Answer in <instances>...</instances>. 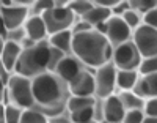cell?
<instances>
[{"mask_svg": "<svg viewBox=\"0 0 157 123\" xmlns=\"http://www.w3.org/2000/svg\"><path fill=\"white\" fill-rule=\"evenodd\" d=\"M113 51L115 49L112 47L109 38L96 32L94 29L82 33H74L72 52L75 59H78L88 66H104L113 59Z\"/></svg>", "mask_w": 157, "mask_h": 123, "instance_id": "1", "label": "cell"}, {"mask_svg": "<svg viewBox=\"0 0 157 123\" xmlns=\"http://www.w3.org/2000/svg\"><path fill=\"white\" fill-rule=\"evenodd\" d=\"M33 82V95L35 101L46 111L57 114L63 109V104L66 101V87L64 82L52 73H43L32 79Z\"/></svg>", "mask_w": 157, "mask_h": 123, "instance_id": "2", "label": "cell"}, {"mask_svg": "<svg viewBox=\"0 0 157 123\" xmlns=\"http://www.w3.org/2000/svg\"><path fill=\"white\" fill-rule=\"evenodd\" d=\"M50 59H52V47L49 44L38 43L33 47L24 49L22 55L16 65V74L33 79L46 73V70H49Z\"/></svg>", "mask_w": 157, "mask_h": 123, "instance_id": "3", "label": "cell"}, {"mask_svg": "<svg viewBox=\"0 0 157 123\" xmlns=\"http://www.w3.org/2000/svg\"><path fill=\"white\" fill-rule=\"evenodd\" d=\"M6 90L10 93L13 104H16L21 109L24 107L27 111V109H30L36 103L35 95H33V82L32 79L25 77V76H21V74L11 76Z\"/></svg>", "mask_w": 157, "mask_h": 123, "instance_id": "4", "label": "cell"}, {"mask_svg": "<svg viewBox=\"0 0 157 123\" xmlns=\"http://www.w3.org/2000/svg\"><path fill=\"white\" fill-rule=\"evenodd\" d=\"M113 63L118 70H127V71H138L141 65V54L138 52L134 41H127L124 44L116 46L113 51Z\"/></svg>", "mask_w": 157, "mask_h": 123, "instance_id": "5", "label": "cell"}, {"mask_svg": "<svg viewBox=\"0 0 157 123\" xmlns=\"http://www.w3.org/2000/svg\"><path fill=\"white\" fill-rule=\"evenodd\" d=\"M43 19L47 25V32L50 35H55L58 32H63V30H69V27L74 24V19H75V14L66 6H55L46 13H43Z\"/></svg>", "mask_w": 157, "mask_h": 123, "instance_id": "6", "label": "cell"}, {"mask_svg": "<svg viewBox=\"0 0 157 123\" xmlns=\"http://www.w3.org/2000/svg\"><path fill=\"white\" fill-rule=\"evenodd\" d=\"M132 41L143 59L157 57V30L155 29H152V27L146 24H141L138 29L134 30Z\"/></svg>", "mask_w": 157, "mask_h": 123, "instance_id": "7", "label": "cell"}, {"mask_svg": "<svg viewBox=\"0 0 157 123\" xmlns=\"http://www.w3.org/2000/svg\"><path fill=\"white\" fill-rule=\"evenodd\" d=\"M116 76H118V68L115 66L113 62H109L104 66L98 68V71L94 74L96 77V95H99L101 98H109L113 95L116 85Z\"/></svg>", "mask_w": 157, "mask_h": 123, "instance_id": "8", "label": "cell"}, {"mask_svg": "<svg viewBox=\"0 0 157 123\" xmlns=\"http://www.w3.org/2000/svg\"><path fill=\"white\" fill-rule=\"evenodd\" d=\"M0 14H2V22L6 25V29L10 32H13L16 29L19 30L21 27L25 25V22L29 21V8L13 2L8 6H2Z\"/></svg>", "mask_w": 157, "mask_h": 123, "instance_id": "9", "label": "cell"}, {"mask_svg": "<svg viewBox=\"0 0 157 123\" xmlns=\"http://www.w3.org/2000/svg\"><path fill=\"white\" fill-rule=\"evenodd\" d=\"M134 35L132 29L126 24V21L121 16H113L109 21V32H107V38L110 41V44L113 46H120L124 44L127 41H130V36Z\"/></svg>", "mask_w": 157, "mask_h": 123, "instance_id": "10", "label": "cell"}, {"mask_svg": "<svg viewBox=\"0 0 157 123\" xmlns=\"http://www.w3.org/2000/svg\"><path fill=\"white\" fill-rule=\"evenodd\" d=\"M68 92L72 96H93L96 95V77L83 70L71 84H68Z\"/></svg>", "mask_w": 157, "mask_h": 123, "instance_id": "11", "label": "cell"}, {"mask_svg": "<svg viewBox=\"0 0 157 123\" xmlns=\"http://www.w3.org/2000/svg\"><path fill=\"white\" fill-rule=\"evenodd\" d=\"M102 112L107 123H123L127 111L120 98V95H112V96L104 100Z\"/></svg>", "mask_w": 157, "mask_h": 123, "instance_id": "12", "label": "cell"}, {"mask_svg": "<svg viewBox=\"0 0 157 123\" xmlns=\"http://www.w3.org/2000/svg\"><path fill=\"white\" fill-rule=\"evenodd\" d=\"M55 71H57V76L64 82V84H71L83 70H82V65H80V60L78 59H75V57H63L61 62L57 65Z\"/></svg>", "mask_w": 157, "mask_h": 123, "instance_id": "13", "label": "cell"}, {"mask_svg": "<svg viewBox=\"0 0 157 123\" xmlns=\"http://www.w3.org/2000/svg\"><path fill=\"white\" fill-rule=\"evenodd\" d=\"M22 46L17 43V41H6L2 47V66L5 68L6 71H11V70H16V65L22 55Z\"/></svg>", "mask_w": 157, "mask_h": 123, "instance_id": "14", "label": "cell"}, {"mask_svg": "<svg viewBox=\"0 0 157 123\" xmlns=\"http://www.w3.org/2000/svg\"><path fill=\"white\" fill-rule=\"evenodd\" d=\"M24 30L27 33V36L35 41V43H39V41H43L46 38V35L49 33L47 32V25L43 19L41 14H36V16H30L29 21L25 22L24 25Z\"/></svg>", "mask_w": 157, "mask_h": 123, "instance_id": "15", "label": "cell"}, {"mask_svg": "<svg viewBox=\"0 0 157 123\" xmlns=\"http://www.w3.org/2000/svg\"><path fill=\"white\" fill-rule=\"evenodd\" d=\"M134 92L143 100H149V98H155L157 96V73L154 74H148L143 76L141 80H138L137 87L134 88Z\"/></svg>", "mask_w": 157, "mask_h": 123, "instance_id": "16", "label": "cell"}, {"mask_svg": "<svg viewBox=\"0 0 157 123\" xmlns=\"http://www.w3.org/2000/svg\"><path fill=\"white\" fill-rule=\"evenodd\" d=\"M72 41H74V32L71 30H63V32H58L55 35H50V39L49 43L50 46L60 51V52H69L72 51Z\"/></svg>", "mask_w": 157, "mask_h": 123, "instance_id": "17", "label": "cell"}, {"mask_svg": "<svg viewBox=\"0 0 157 123\" xmlns=\"http://www.w3.org/2000/svg\"><path fill=\"white\" fill-rule=\"evenodd\" d=\"M138 71H127V70H118L116 76V85L123 92H132L138 84Z\"/></svg>", "mask_w": 157, "mask_h": 123, "instance_id": "18", "label": "cell"}, {"mask_svg": "<svg viewBox=\"0 0 157 123\" xmlns=\"http://www.w3.org/2000/svg\"><path fill=\"white\" fill-rule=\"evenodd\" d=\"M113 18V10L110 8H105V6H99L94 3V8L91 10L88 14L83 18L88 24H91L93 27H96L98 24H102V22H109L110 19Z\"/></svg>", "mask_w": 157, "mask_h": 123, "instance_id": "19", "label": "cell"}, {"mask_svg": "<svg viewBox=\"0 0 157 123\" xmlns=\"http://www.w3.org/2000/svg\"><path fill=\"white\" fill-rule=\"evenodd\" d=\"M24 115V111L16 104H6L0 106V118L2 123H21Z\"/></svg>", "mask_w": 157, "mask_h": 123, "instance_id": "20", "label": "cell"}, {"mask_svg": "<svg viewBox=\"0 0 157 123\" xmlns=\"http://www.w3.org/2000/svg\"><path fill=\"white\" fill-rule=\"evenodd\" d=\"M120 98H121V101L126 107V111H134V109L145 107V100L140 98L134 90L132 92H121Z\"/></svg>", "mask_w": 157, "mask_h": 123, "instance_id": "21", "label": "cell"}, {"mask_svg": "<svg viewBox=\"0 0 157 123\" xmlns=\"http://www.w3.org/2000/svg\"><path fill=\"white\" fill-rule=\"evenodd\" d=\"M66 106L69 109V112L80 111V109H85V107H94V98L93 96H71Z\"/></svg>", "mask_w": 157, "mask_h": 123, "instance_id": "22", "label": "cell"}, {"mask_svg": "<svg viewBox=\"0 0 157 123\" xmlns=\"http://www.w3.org/2000/svg\"><path fill=\"white\" fill-rule=\"evenodd\" d=\"M68 8L75 16L85 18L88 13L94 8V2H88V0H72V2H68Z\"/></svg>", "mask_w": 157, "mask_h": 123, "instance_id": "23", "label": "cell"}, {"mask_svg": "<svg viewBox=\"0 0 157 123\" xmlns=\"http://www.w3.org/2000/svg\"><path fill=\"white\" fill-rule=\"evenodd\" d=\"M94 118V107H85L80 111L71 112L72 123H93Z\"/></svg>", "mask_w": 157, "mask_h": 123, "instance_id": "24", "label": "cell"}, {"mask_svg": "<svg viewBox=\"0 0 157 123\" xmlns=\"http://www.w3.org/2000/svg\"><path fill=\"white\" fill-rule=\"evenodd\" d=\"M21 123H49V121H47V118L43 112L33 111V109H27V111H24Z\"/></svg>", "mask_w": 157, "mask_h": 123, "instance_id": "25", "label": "cell"}, {"mask_svg": "<svg viewBox=\"0 0 157 123\" xmlns=\"http://www.w3.org/2000/svg\"><path fill=\"white\" fill-rule=\"evenodd\" d=\"M130 6L138 13H143V16H145L146 13L157 8V2L155 0H132V2H130Z\"/></svg>", "mask_w": 157, "mask_h": 123, "instance_id": "26", "label": "cell"}, {"mask_svg": "<svg viewBox=\"0 0 157 123\" xmlns=\"http://www.w3.org/2000/svg\"><path fill=\"white\" fill-rule=\"evenodd\" d=\"M121 18L126 21V24H127L132 30L138 29V27L141 25V21H143V19H141V16H140V13H138V11H135V10H132V8L127 10Z\"/></svg>", "mask_w": 157, "mask_h": 123, "instance_id": "27", "label": "cell"}, {"mask_svg": "<svg viewBox=\"0 0 157 123\" xmlns=\"http://www.w3.org/2000/svg\"><path fill=\"white\" fill-rule=\"evenodd\" d=\"M138 73L141 76H148V74H154L157 73V57H151V59H143L141 65L138 68Z\"/></svg>", "mask_w": 157, "mask_h": 123, "instance_id": "28", "label": "cell"}, {"mask_svg": "<svg viewBox=\"0 0 157 123\" xmlns=\"http://www.w3.org/2000/svg\"><path fill=\"white\" fill-rule=\"evenodd\" d=\"M146 114L143 109H134V111H127L123 123H145Z\"/></svg>", "mask_w": 157, "mask_h": 123, "instance_id": "29", "label": "cell"}, {"mask_svg": "<svg viewBox=\"0 0 157 123\" xmlns=\"http://www.w3.org/2000/svg\"><path fill=\"white\" fill-rule=\"evenodd\" d=\"M143 111H145L146 117H155V118H157V96L146 100Z\"/></svg>", "mask_w": 157, "mask_h": 123, "instance_id": "30", "label": "cell"}, {"mask_svg": "<svg viewBox=\"0 0 157 123\" xmlns=\"http://www.w3.org/2000/svg\"><path fill=\"white\" fill-rule=\"evenodd\" d=\"M143 24H146V25H149V27L157 30V8H154L152 11L146 13V14L143 16Z\"/></svg>", "mask_w": 157, "mask_h": 123, "instance_id": "31", "label": "cell"}, {"mask_svg": "<svg viewBox=\"0 0 157 123\" xmlns=\"http://www.w3.org/2000/svg\"><path fill=\"white\" fill-rule=\"evenodd\" d=\"M35 6H36V10L41 11V14H43V13H46V11H49L52 8H55L57 6V2H36Z\"/></svg>", "mask_w": 157, "mask_h": 123, "instance_id": "32", "label": "cell"}, {"mask_svg": "<svg viewBox=\"0 0 157 123\" xmlns=\"http://www.w3.org/2000/svg\"><path fill=\"white\" fill-rule=\"evenodd\" d=\"M145 123H157V118L155 117H146Z\"/></svg>", "mask_w": 157, "mask_h": 123, "instance_id": "33", "label": "cell"}]
</instances>
